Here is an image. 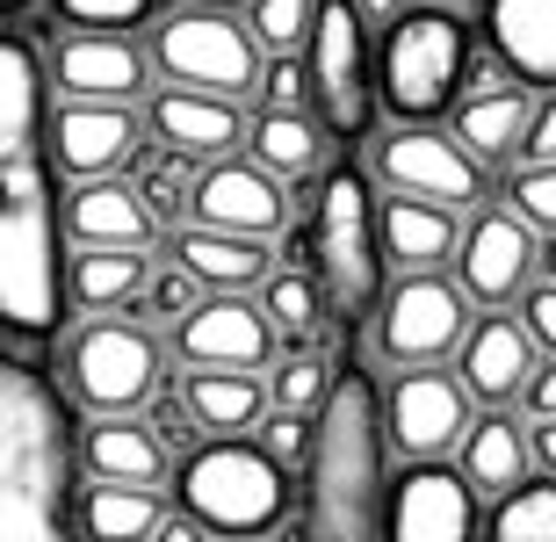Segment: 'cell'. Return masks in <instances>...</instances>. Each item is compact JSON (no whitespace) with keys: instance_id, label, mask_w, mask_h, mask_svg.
<instances>
[{"instance_id":"52a82bcc","label":"cell","mask_w":556,"mask_h":542,"mask_svg":"<svg viewBox=\"0 0 556 542\" xmlns=\"http://www.w3.org/2000/svg\"><path fill=\"white\" fill-rule=\"evenodd\" d=\"M144 59L166 73V87H203L225 102H247L261 87V43L231 8H160L152 15V51Z\"/></svg>"},{"instance_id":"d4e9b609","label":"cell","mask_w":556,"mask_h":542,"mask_svg":"<svg viewBox=\"0 0 556 542\" xmlns=\"http://www.w3.org/2000/svg\"><path fill=\"white\" fill-rule=\"evenodd\" d=\"M261 318L275 326V340H289V348H311V340H326V326H340L326 304V282L311 275V253H304V231L282 247V261H275L268 275H261Z\"/></svg>"},{"instance_id":"f907efd6","label":"cell","mask_w":556,"mask_h":542,"mask_svg":"<svg viewBox=\"0 0 556 542\" xmlns=\"http://www.w3.org/2000/svg\"><path fill=\"white\" fill-rule=\"evenodd\" d=\"M22 8H29V0H0V22H15Z\"/></svg>"},{"instance_id":"db71d44e","label":"cell","mask_w":556,"mask_h":542,"mask_svg":"<svg viewBox=\"0 0 556 542\" xmlns=\"http://www.w3.org/2000/svg\"><path fill=\"white\" fill-rule=\"evenodd\" d=\"M441 8H470V0H441Z\"/></svg>"},{"instance_id":"f5cc1de1","label":"cell","mask_w":556,"mask_h":542,"mask_svg":"<svg viewBox=\"0 0 556 542\" xmlns=\"http://www.w3.org/2000/svg\"><path fill=\"white\" fill-rule=\"evenodd\" d=\"M231 542H268V535H231Z\"/></svg>"},{"instance_id":"c3c4849f","label":"cell","mask_w":556,"mask_h":542,"mask_svg":"<svg viewBox=\"0 0 556 542\" xmlns=\"http://www.w3.org/2000/svg\"><path fill=\"white\" fill-rule=\"evenodd\" d=\"M354 15L369 22V29H391V22L405 15V0H354Z\"/></svg>"},{"instance_id":"4316f807","label":"cell","mask_w":556,"mask_h":542,"mask_svg":"<svg viewBox=\"0 0 556 542\" xmlns=\"http://www.w3.org/2000/svg\"><path fill=\"white\" fill-rule=\"evenodd\" d=\"M463 456H455V470L477 484V500H498V492H514L528 470H535V449H528V427H520L514 405H492V413H477L470 427H463V441H455Z\"/></svg>"},{"instance_id":"7402d4cb","label":"cell","mask_w":556,"mask_h":542,"mask_svg":"<svg viewBox=\"0 0 556 542\" xmlns=\"http://www.w3.org/2000/svg\"><path fill=\"white\" fill-rule=\"evenodd\" d=\"M166 261L188 268L210 297H247L275 268V247L247 239V231H217V225H174L166 231Z\"/></svg>"},{"instance_id":"8992f818","label":"cell","mask_w":556,"mask_h":542,"mask_svg":"<svg viewBox=\"0 0 556 542\" xmlns=\"http://www.w3.org/2000/svg\"><path fill=\"white\" fill-rule=\"evenodd\" d=\"M174 506L210 535H275L289 514V470L253 434H210L174 470Z\"/></svg>"},{"instance_id":"ac0fdd59","label":"cell","mask_w":556,"mask_h":542,"mask_svg":"<svg viewBox=\"0 0 556 542\" xmlns=\"http://www.w3.org/2000/svg\"><path fill=\"white\" fill-rule=\"evenodd\" d=\"M144 138H160V152H174V160L210 167L247 146V116H239V102L203 94V87H160L144 102Z\"/></svg>"},{"instance_id":"7dc6e473","label":"cell","mask_w":556,"mask_h":542,"mask_svg":"<svg viewBox=\"0 0 556 542\" xmlns=\"http://www.w3.org/2000/svg\"><path fill=\"white\" fill-rule=\"evenodd\" d=\"M528 449H535V470L556 478V419H528Z\"/></svg>"},{"instance_id":"60d3db41","label":"cell","mask_w":556,"mask_h":542,"mask_svg":"<svg viewBox=\"0 0 556 542\" xmlns=\"http://www.w3.org/2000/svg\"><path fill=\"white\" fill-rule=\"evenodd\" d=\"M253 441H261V449H268L282 470H304V456H311V419L268 405V413H261V427H253Z\"/></svg>"},{"instance_id":"f546056e","label":"cell","mask_w":556,"mask_h":542,"mask_svg":"<svg viewBox=\"0 0 556 542\" xmlns=\"http://www.w3.org/2000/svg\"><path fill=\"white\" fill-rule=\"evenodd\" d=\"M144 282H152L144 247H73V261H65V304L73 312H138Z\"/></svg>"},{"instance_id":"e0dca14e","label":"cell","mask_w":556,"mask_h":542,"mask_svg":"<svg viewBox=\"0 0 556 542\" xmlns=\"http://www.w3.org/2000/svg\"><path fill=\"white\" fill-rule=\"evenodd\" d=\"M275 326L247 297H203L195 312L174 326V355L188 369H268L275 362Z\"/></svg>"},{"instance_id":"d6a6232c","label":"cell","mask_w":556,"mask_h":542,"mask_svg":"<svg viewBox=\"0 0 556 542\" xmlns=\"http://www.w3.org/2000/svg\"><path fill=\"white\" fill-rule=\"evenodd\" d=\"M477 542H556V478L549 470H528L514 492H498Z\"/></svg>"},{"instance_id":"4dcf8cb0","label":"cell","mask_w":556,"mask_h":542,"mask_svg":"<svg viewBox=\"0 0 556 542\" xmlns=\"http://www.w3.org/2000/svg\"><path fill=\"white\" fill-rule=\"evenodd\" d=\"M181 398L203 434H253L261 413H268V376L261 369H188Z\"/></svg>"},{"instance_id":"ffe728a7","label":"cell","mask_w":556,"mask_h":542,"mask_svg":"<svg viewBox=\"0 0 556 542\" xmlns=\"http://www.w3.org/2000/svg\"><path fill=\"white\" fill-rule=\"evenodd\" d=\"M455 362H463V391L484 398V405H520V391H528V376L542 369V348L535 333L520 326V318L506 312H477L470 333H463V348H455Z\"/></svg>"},{"instance_id":"f1b7e54d","label":"cell","mask_w":556,"mask_h":542,"mask_svg":"<svg viewBox=\"0 0 556 542\" xmlns=\"http://www.w3.org/2000/svg\"><path fill=\"white\" fill-rule=\"evenodd\" d=\"M455 239H463V210L419 203V196H383V261H391L397 275L448 268Z\"/></svg>"},{"instance_id":"7c38bea8","label":"cell","mask_w":556,"mask_h":542,"mask_svg":"<svg viewBox=\"0 0 556 542\" xmlns=\"http://www.w3.org/2000/svg\"><path fill=\"white\" fill-rule=\"evenodd\" d=\"M535 268H542V239H535L528 217H514L506 203L470 210V225L455 239V282H463V297H470L477 312L520 304V290L535 282Z\"/></svg>"},{"instance_id":"30bf717a","label":"cell","mask_w":556,"mask_h":542,"mask_svg":"<svg viewBox=\"0 0 556 542\" xmlns=\"http://www.w3.org/2000/svg\"><path fill=\"white\" fill-rule=\"evenodd\" d=\"M369 174L383 181V196H419V203H441V210H484L492 203L484 160H470L441 124H391L376 138Z\"/></svg>"},{"instance_id":"44dd1931","label":"cell","mask_w":556,"mask_h":542,"mask_svg":"<svg viewBox=\"0 0 556 542\" xmlns=\"http://www.w3.org/2000/svg\"><path fill=\"white\" fill-rule=\"evenodd\" d=\"M160 217L138 196L130 174H102V181H73L65 196V247H152Z\"/></svg>"},{"instance_id":"8fae6325","label":"cell","mask_w":556,"mask_h":542,"mask_svg":"<svg viewBox=\"0 0 556 542\" xmlns=\"http://www.w3.org/2000/svg\"><path fill=\"white\" fill-rule=\"evenodd\" d=\"M477 304L463 297V282H448L441 268L397 275L383 304H376V355L391 369H419V362H448L470 333Z\"/></svg>"},{"instance_id":"6da1fadb","label":"cell","mask_w":556,"mask_h":542,"mask_svg":"<svg viewBox=\"0 0 556 542\" xmlns=\"http://www.w3.org/2000/svg\"><path fill=\"white\" fill-rule=\"evenodd\" d=\"M65 210L51 160V73L0 22V333L51 340L65 318Z\"/></svg>"},{"instance_id":"836d02e7","label":"cell","mask_w":556,"mask_h":542,"mask_svg":"<svg viewBox=\"0 0 556 542\" xmlns=\"http://www.w3.org/2000/svg\"><path fill=\"white\" fill-rule=\"evenodd\" d=\"M332 391V362L326 348L311 340V348H275V369H268V405H282V413H318Z\"/></svg>"},{"instance_id":"bcb514c9","label":"cell","mask_w":556,"mask_h":542,"mask_svg":"<svg viewBox=\"0 0 556 542\" xmlns=\"http://www.w3.org/2000/svg\"><path fill=\"white\" fill-rule=\"evenodd\" d=\"M152 542H210V528L195 521V514H181V506H174V514H160V528H152Z\"/></svg>"},{"instance_id":"5bb4252c","label":"cell","mask_w":556,"mask_h":542,"mask_svg":"<svg viewBox=\"0 0 556 542\" xmlns=\"http://www.w3.org/2000/svg\"><path fill=\"white\" fill-rule=\"evenodd\" d=\"M470 427V391L463 376L441 369V362H419V369H397L391 391H383V434L405 463L419 456H448Z\"/></svg>"},{"instance_id":"ba28073f","label":"cell","mask_w":556,"mask_h":542,"mask_svg":"<svg viewBox=\"0 0 556 542\" xmlns=\"http://www.w3.org/2000/svg\"><path fill=\"white\" fill-rule=\"evenodd\" d=\"M304 80H311V109L332 130V146L369 138L376 124V43L369 22L354 15V0H318V22L304 37Z\"/></svg>"},{"instance_id":"1f68e13d","label":"cell","mask_w":556,"mask_h":542,"mask_svg":"<svg viewBox=\"0 0 556 542\" xmlns=\"http://www.w3.org/2000/svg\"><path fill=\"white\" fill-rule=\"evenodd\" d=\"M166 500L144 484H87L80 492V535L87 542H152Z\"/></svg>"},{"instance_id":"7bdbcfd3","label":"cell","mask_w":556,"mask_h":542,"mask_svg":"<svg viewBox=\"0 0 556 542\" xmlns=\"http://www.w3.org/2000/svg\"><path fill=\"white\" fill-rule=\"evenodd\" d=\"M520 326L535 333V348H549V355H556V282H549V275L520 290Z\"/></svg>"},{"instance_id":"b9f144b4","label":"cell","mask_w":556,"mask_h":542,"mask_svg":"<svg viewBox=\"0 0 556 542\" xmlns=\"http://www.w3.org/2000/svg\"><path fill=\"white\" fill-rule=\"evenodd\" d=\"M261 109H304L311 102V80H304V59H268L261 65Z\"/></svg>"},{"instance_id":"d590c367","label":"cell","mask_w":556,"mask_h":542,"mask_svg":"<svg viewBox=\"0 0 556 542\" xmlns=\"http://www.w3.org/2000/svg\"><path fill=\"white\" fill-rule=\"evenodd\" d=\"M130 181H138V196L152 203V217H160L166 231L188 217V196H195V174H188V160H174V152H144L138 167H130Z\"/></svg>"},{"instance_id":"4fadbf2b","label":"cell","mask_w":556,"mask_h":542,"mask_svg":"<svg viewBox=\"0 0 556 542\" xmlns=\"http://www.w3.org/2000/svg\"><path fill=\"white\" fill-rule=\"evenodd\" d=\"M484 535V506L477 484L441 456H419L391 478L383 506V542H477Z\"/></svg>"},{"instance_id":"9c48e42d","label":"cell","mask_w":556,"mask_h":542,"mask_svg":"<svg viewBox=\"0 0 556 542\" xmlns=\"http://www.w3.org/2000/svg\"><path fill=\"white\" fill-rule=\"evenodd\" d=\"M160 340L144 333L138 318H87L80 333L65 340V391L80 398L94 419L138 413L144 398L160 391Z\"/></svg>"},{"instance_id":"e575fe53","label":"cell","mask_w":556,"mask_h":542,"mask_svg":"<svg viewBox=\"0 0 556 542\" xmlns=\"http://www.w3.org/2000/svg\"><path fill=\"white\" fill-rule=\"evenodd\" d=\"M261 43V59H304V37L311 22H318V0H247V15H239Z\"/></svg>"},{"instance_id":"3957f363","label":"cell","mask_w":556,"mask_h":542,"mask_svg":"<svg viewBox=\"0 0 556 542\" xmlns=\"http://www.w3.org/2000/svg\"><path fill=\"white\" fill-rule=\"evenodd\" d=\"M391 506V434L383 391L362 362L332 369L326 405L311 413V456L296 484V542H383Z\"/></svg>"},{"instance_id":"f6af8a7d","label":"cell","mask_w":556,"mask_h":542,"mask_svg":"<svg viewBox=\"0 0 556 542\" xmlns=\"http://www.w3.org/2000/svg\"><path fill=\"white\" fill-rule=\"evenodd\" d=\"M520 413L528 419H556V355L528 376V391H520Z\"/></svg>"},{"instance_id":"ee69618b","label":"cell","mask_w":556,"mask_h":542,"mask_svg":"<svg viewBox=\"0 0 556 542\" xmlns=\"http://www.w3.org/2000/svg\"><path fill=\"white\" fill-rule=\"evenodd\" d=\"M528 160H556V87L535 94V116H528V138H520L514 167H528Z\"/></svg>"},{"instance_id":"ab89813d","label":"cell","mask_w":556,"mask_h":542,"mask_svg":"<svg viewBox=\"0 0 556 542\" xmlns=\"http://www.w3.org/2000/svg\"><path fill=\"white\" fill-rule=\"evenodd\" d=\"M144 405H152V413H144V427L160 434V449H166V456H174V449H181V456H188L195 441H210L203 427H195V413H188V398L174 391V383H160V391L144 398Z\"/></svg>"},{"instance_id":"74e56055","label":"cell","mask_w":556,"mask_h":542,"mask_svg":"<svg viewBox=\"0 0 556 542\" xmlns=\"http://www.w3.org/2000/svg\"><path fill=\"white\" fill-rule=\"evenodd\" d=\"M51 8H59L65 22H73V29H138V22H152L166 8V0H51Z\"/></svg>"},{"instance_id":"8d00e7d4","label":"cell","mask_w":556,"mask_h":542,"mask_svg":"<svg viewBox=\"0 0 556 542\" xmlns=\"http://www.w3.org/2000/svg\"><path fill=\"white\" fill-rule=\"evenodd\" d=\"M506 210L528 217L535 231H556V160H528V167H514V181H506Z\"/></svg>"},{"instance_id":"d6986e66","label":"cell","mask_w":556,"mask_h":542,"mask_svg":"<svg viewBox=\"0 0 556 542\" xmlns=\"http://www.w3.org/2000/svg\"><path fill=\"white\" fill-rule=\"evenodd\" d=\"M43 73L59 80L65 102H138L152 59H144L124 29H73V37L51 51Z\"/></svg>"},{"instance_id":"484cf974","label":"cell","mask_w":556,"mask_h":542,"mask_svg":"<svg viewBox=\"0 0 556 542\" xmlns=\"http://www.w3.org/2000/svg\"><path fill=\"white\" fill-rule=\"evenodd\" d=\"M247 146H253V167H268L282 188H311L318 174L332 167V130L318 124V109H261L247 124Z\"/></svg>"},{"instance_id":"2e32d148","label":"cell","mask_w":556,"mask_h":542,"mask_svg":"<svg viewBox=\"0 0 556 542\" xmlns=\"http://www.w3.org/2000/svg\"><path fill=\"white\" fill-rule=\"evenodd\" d=\"M51 160L73 181L130 174L144 160V124L130 116V102H59L51 109Z\"/></svg>"},{"instance_id":"f35d334b","label":"cell","mask_w":556,"mask_h":542,"mask_svg":"<svg viewBox=\"0 0 556 542\" xmlns=\"http://www.w3.org/2000/svg\"><path fill=\"white\" fill-rule=\"evenodd\" d=\"M195 304H203V282H195L188 268H174V261H166V268H152V282H144V297H138V312L166 318V326H181Z\"/></svg>"},{"instance_id":"603a6c76","label":"cell","mask_w":556,"mask_h":542,"mask_svg":"<svg viewBox=\"0 0 556 542\" xmlns=\"http://www.w3.org/2000/svg\"><path fill=\"white\" fill-rule=\"evenodd\" d=\"M484 51L506 80L549 94L556 87V0H484Z\"/></svg>"},{"instance_id":"277c9868","label":"cell","mask_w":556,"mask_h":542,"mask_svg":"<svg viewBox=\"0 0 556 542\" xmlns=\"http://www.w3.org/2000/svg\"><path fill=\"white\" fill-rule=\"evenodd\" d=\"M304 253L311 275L326 282V304L340 326L369 318L391 290V261H383V196H376V174L354 167V160H332L304 196Z\"/></svg>"},{"instance_id":"cb8c5ba5","label":"cell","mask_w":556,"mask_h":542,"mask_svg":"<svg viewBox=\"0 0 556 542\" xmlns=\"http://www.w3.org/2000/svg\"><path fill=\"white\" fill-rule=\"evenodd\" d=\"M528 116H535V87H520V80L463 87V94H455V109H448V138L470 152V160L498 167V160H520Z\"/></svg>"},{"instance_id":"5b68a950","label":"cell","mask_w":556,"mask_h":542,"mask_svg":"<svg viewBox=\"0 0 556 542\" xmlns=\"http://www.w3.org/2000/svg\"><path fill=\"white\" fill-rule=\"evenodd\" d=\"M470 22L441 0H405L391 29H376V102L391 124H441L455 94L470 87Z\"/></svg>"},{"instance_id":"83f0119b","label":"cell","mask_w":556,"mask_h":542,"mask_svg":"<svg viewBox=\"0 0 556 542\" xmlns=\"http://www.w3.org/2000/svg\"><path fill=\"white\" fill-rule=\"evenodd\" d=\"M80 470H87V484H144V492H160L166 484V449L138 413H116V419H94V427H87Z\"/></svg>"},{"instance_id":"681fc988","label":"cell","mask_w":556,"mask_h":542,"mask_svg":"<svg viewBox=\"0 0 556 542\" xmlns=\"http://www.w3.org/2000/svg\"><path fill=\"white\" fill-rule=\"evenodd\" d=\"M542 275L556 282V231H549V247H542Z\"/></svg>"},{"instance_id":"7a4b0ae2","label":"cell","mask_w":556,"mask_h":542,"mask_svg":"<svg viewBox=\"0 0 556 542\" xmlns=\"http://www.w3.org/2000/svg\"><path fill=\"white\" fill-rule=\"evenodd\" d=\"M0 542H87L73 405L22 348H0Z\"/></svg>"},{"instance_id":"816d5d0a","label":"cell","mask_w":556,"mask_h":542,"mask_svg":"<svg viewBox=\"0 0 556 542\" xmlns=\"http://www.w3.org/2000/svg\"><path fill=\"white\" fill-rule=\"evenodd\" d=\"M188 8H247V0H188Z\"/></svg>"},{"instance_id":"9a60e30c","label":"cell","mask_w":556,"mask_h":542,"mask_svg":"<svg viewBox=\"0 0 556 542\" xmlns=\"http://www.w3.org/2000/svg\"><path fill=\"white\" fill-rule=\"evenodd\" d=\"M188 225H217V231H247V239H275L289 231V188L253 160H210L195 167V196H188Z\"/></svg>"}]
</instances>
